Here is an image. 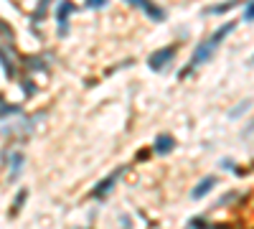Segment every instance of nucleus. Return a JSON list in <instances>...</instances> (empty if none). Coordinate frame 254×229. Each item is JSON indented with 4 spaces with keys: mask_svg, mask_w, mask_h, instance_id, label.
I'll use <instances>...</instances> for the list:
<instances>
[{
    "mask_svg": "<svg viewBox=\"0 0 254 229\" xmlns=\"http://www.w3.org/2000/svg\"><path fill=\"white\" fill-rule=\"evenodd\" d=\"M175 56V46H168V49H160L155 54H150V59H147V66H150L153 71H163L166 69V64H170Z\"/></svg>",
    "mask_w": 254,
    "mask_h": 229,
    "instance_id": "nucleus-1",
    "label": "nucleus"
},
{
    "mask_svg": "<svg viewBox=\"0 0 254 229\" xmlns=\"http://www.w3.org/2000/svg\"><path fill=\"white\" fill-rule=\"evenodd\" d=\"M214 51H216V43L203 41V43L198 46V49H196V54L191 56V69H196V66H201V64H203V61H208Z\"/></svg>",
    "mask_w": 254,
    "mask_h": 229,
    "instance_id": "nucleus-2",
    "label": "nucleus"
},
{
    "mask_svg": "<svg viewBox=\"0 0 254 229\" xmlns=\"http://www.w3.org/2000/svg\"><path fill=\"white\" fill-rule=\"evenodd\" d=\"M122 173H125V168H117L114 173H110L107 178H102V181L97 183V189L92 191V196H97V198H99V196H104V194H107V191H110V189L114 186V183H117V178L122 176Z\"/></svg>",
    "mask_w": 254,
    "mask_h": 229,
    "instance_id": "nucleus-3",
    "label": "nucleus"
},
{
    "mask_svg": "<svg viewBox=\"0 0 254 229\" xmlns=\"http://www.w3.org/2000/svg\"><path fill=\"white\" fill-rule=\"evenodd\" d=\"M216 183H219V178H216V176H206V178H201V181H198V186L191 191V198H196V201H198V198H203L208 191H211V189L216 186Z\"/></svg>",
    "mask_w": 254,
    "mask_h": 229,
    "instance_id": "nucleus-4",
    "label": "nucleus"
},
{
    "mask_svg": "<svg viewBox=\"0 0 254 229\" xmlns=\"http://www.w3.org/2000/svg\"><path fill=\"white\" fill-rule=\"evenodd\" d=\"M74 10V5L69 3V0H64V3H58L56 8V21H58V33L66 36V21H69V13Z\"/></svg>",
    "mask_w": 254,
    "mask_h": 229,
    "instance_id": "nucleus-5",
    "label": "nucleus"
},
{
    "mask_svg": "<svg viewBox=\"0 0 254 229\" xmlns=\"http://www.w3.org/2000/svg\"><path fill=\"white\" fill-rule=\"evenodd\" d=\"M173 148H175L173 135H158V137H155V145H153V150H155V153H160V156H166V153H170Z\"/></svg>",
    "mask_w": 254,
    "mask_h": 229,
    "instance_id": "nucleus-6",
    "label": "nucleus"
},
{
    "mask_svg": "<svg viewBox=\"0 0 254 229\" xmlns=\"http://www.w3.org/2000/svg\"><path fill=\"white\" fill-rule=\"evenodd\" d=\"M142 10L147 13V18H153V21H163V18H166V10L158 8L155 3H150V0H145V3H142Z\"/></svg>",
    "mask_w": 254,
    "mask_h": 229,
    "instance_id": "nucleus-7",
    "label": "nucleus"
},
{
    "mask_svg": "<svg viewBox=\"0 0 254 229\" xmlns=\"http://www.w3.org/2000/svg\"><path fill=\"white\" fill-rule=\"evenodd\" d=\"M239 5V0H226V3H221V5H216V8H206L203 13L206 15H221V13H226V10H231V8H236Z\"/></svg>",
    "mask_w": 254,
    "mask_h": 229,
    "instance_id": "nucleus-8",
    "label": "nucleus"
},
{
    "mask_svg": "<svg viewBox=\"0 0 254 229\" xmlns=\"http://www.w3.org/2000/svg\"><path fill=\"white\" fill-rule=\"evenodd\" d=\"M234 26H236V23H226V26H221V28H219V31H216V33H214L211 38H208V41L219 46V43H221V38H226V36L231 33V31H234Z\"/></svg>",
    "mask_w": 254,
    "mask_h": 229,
    "instance_id": "nucleus-9",
    "label": "nucleus"
},
{
    "mask_svg": "<svg viewBox=\"0 0 254 229\" xmlns=\"http://www.w3.org/2000/svg\"><path fill=\"white\" fill-rule=\"evenodd\" d=\"M249 107H252V99H244V102H239V107H234V110L229 112V117H231V120H239V117H242V115L249 110Z\"/></svg>",
    "mask_w": 254,
    "mask_h": 229,
    "instance_id": "nucleus-10",
    "label": "nucleus"
},
{
    "mask_svg": "<svg viewBox=\"0 0 254 229\" xmlns=\"http://www.w3.org/2000/svg\"><path fill=\"white\" fill-rule=\"evenodd\" d=\"M244 21H254V0H249V5L244 10Z\"/></svg>",
    "mask_w": 254,
    "mask_h": 229,
    "instance_id": "nucleus-11",
    "label": "nucleus"
},
{
    "mask_svg": "<svg viewBox=\"0 0 254 229\" xmlns=\"http://www.w3.org/2000/svg\"><path fill=\"white\" fill-rule=\"evenodd\" d=\"M86 5L89 8H104V5H107V0H86Z\"/></svg>",
    "mask_w": 254,
    "mask_h": 229,
    "instance_id": "nucleus-12",
    "label": "nucleus"
},
{
    "mask_svg": "<svg viewBox=\"0 0 254 229\" xmlns=\"http://www.w3.org/2000/svg\"><path fill=\"white\" fill-rule=\"evenodd\" d=\"M26 196H28V191H21V194H18V198H16V211H18V209L23 206V201H26Z\"/></svg>",
    "mask_w": 254,
    "mask_h": 229,
    "instance_id": "nucleus-13",
    "label": "nucleus"
},
{
    "mask_svg": "<svg viewBox=\"0 0 254 229\" xmlns=\"http://www.w3.org/2000/svg\"><path fill=\"white\" fill-rule=\"evenodd\" d=\"M188 224H191V227H206L208 222H206V219H201V217H196V219H188Z\"/></svg>",
    "mask_w": 254,
    "mask_h": 229,
    "instance_id": "nucleus-14",
    "label": "nucleus"
},
{
    "mask_svg": "<svg viewBox=\"0 0 254 229\" xmlns=\"http://www.w3.org/2000/svg\"><path fill=\"white\" fill-rule=\"evenodd\" d=\"M231 198H236V194H226V196H224L221 201H219V206H224V204H226V201H231Z\"/></svg>",
    "mask_w": 254,
    "mask_h": 229,
    "instance_id": "nucleus-15",
    "label": "nucleus"
},
{
    "mask_svg": "<svg viewBox=\"0 0 254 229\" xmlns=\"http://www.w3.org/2000/svg\"><path fill=\"white\" fill-rule=\"evenodd\" d=\"M221 168H226V171H231V168H234V163H231L229 158H224V161H221Z\"/></svg>",
    "mask_w": 254,
    "mask_h": 229,
    "instance_id": "nucleus-16",
    "label": "nucleus"
},
{
    "mask_svg": "<svg viewBox=\"0 0 254 229\" xmlns=\"http://www.w3.org/2000/svg\"><path fill=\"white\" fill-rule=\"evenodd\" d=\"M127 3H130V5H135V8H142L145 0H127Z\"/></svg>",
    "mask_w": 254,
    "mask_h": 229,
    "instance_id": "nucleus-17",
    "label": "nucleus"
},
{
    "mask_svg": "<svg viewBox=\"0 0 254 229\" xmlns=\"http://www.w3.org/2000/svg\"><path fill=\"white\" fill-rule=\"evenodd\" d=\"M252 64H254V56H252Z\"/></svg>",
    "mask_w": 254,
    "mask_h": 229,
    "instance_id": "nucleus-18",
    "label": "nucleus"
}]
</instances>
